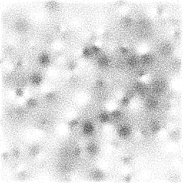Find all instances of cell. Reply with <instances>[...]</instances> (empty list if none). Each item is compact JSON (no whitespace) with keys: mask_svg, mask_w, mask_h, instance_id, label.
Segmentation results:
<instances>
[{"mask_svg":"<svg viewBox=\"0 0 183 183\" xmlns=\"http://www.w3.org/2000/svg\"><path fill=\"white\" fill-rule=\"evenodd\" d=\"M94 130V125L91 122H86L84 125V132L87 135L92 134Z\"/></svg>","mask_w":183,"mask_h":183,"instance_id":"1","label":"cell"}]
</instances>
